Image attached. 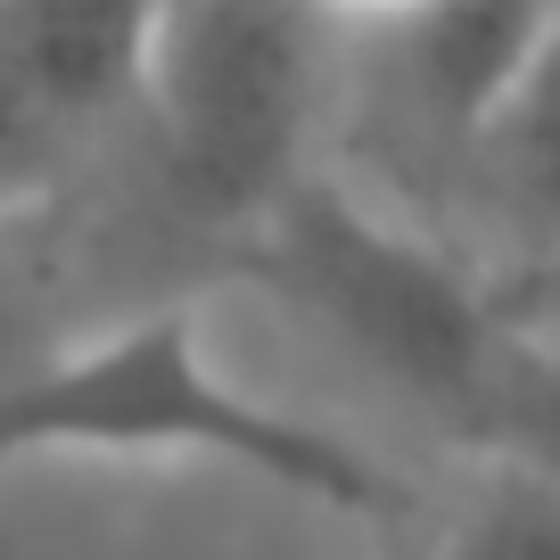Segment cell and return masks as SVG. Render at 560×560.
Wrapping results in <instances>:
<instances>
[{
	"label": "cell",
	"instance_id": "obj_1",
	"mask_svg": "<svg viewBox=\"0 0 560 560\" xmlns=\"http://www.w3.org/2000/svg\"><path fill=\"white\" fill-rule=\"evenodd\" d=\"M231 462L247 478H272L280 494H305L347 520H404L412 487L380 470L363 445L305 412L247 396L198 347L190 305H158L116 322L91 347H42L25 371L0 380V470L25 462Z\"/></svg>",
	"mask_w": 560,
	"mask_h": 560
},
{
	"label": "cell",
	"instance_id": "obj_2",
	"mask_svg": "<svg viewBox=\"0 0 560 560\" xmlns=\"http://www.w3.org/2000/svg\"><path fill=\"white\" fill-rule=\"evenodd\" d=\"M240 240L247 272L289 314H305L330 347L380 371L404 404L470 438L494 363L511 347V314L494 298V280L462 272L438 240L371 214L347 182L322 174H298Z\"/></svg>",
	"mask_w": 560,
	"mask_h": 560
},
{
	"label": "cell",
	"instance_id": "obj_3",
	"mask_svg": "<svg viewBox=\"0 0 560 560\" xmlns=\"http://www.w3.org/2000/svg\"><path fill=\"white\" fill-rule=\"evenodd\" d=\"M330 18L314 0H158L140 116L182 223L240 240L280 190L314 174Z\"/></svg>",
	"mask_w": 560,
	"mask_h": 560
},
{
	"label": "cell",
	"instance_id": "obj_4",
	"mask_svg": "<svg viewBox=\"0 0 560 560\" xmlns=\"http://www.w3.org/2000/svg\"><path fill=\"white\" fill-rule=\"evenodd\" d=\"M454 165L470 182V214L503 240V272L560 247V9L536 25L503 91L478 107Z\"/></svg>",
	"mask_w": 560,
	"mask_h": 560
},
{
	"label": "cell",
	"instance_id": "obj_5",
	"mask_svg": "<svg viewBox=\"0 0 560 560\" xmlns=\"http://www.w3.org/2000/svg\"><path fill=\"white\" fill-rule=\"evenodd\" d=\"M470 445L487 462H520L560 494V338H536L511 322V347L494 363V387L470 420Z\"/></svg>",
	"mask_w": 560,
	"mask_h": 560
},
{
	"label": "cell",
	"instance_id": "obj_6",
	"mask_svg": "<svg viewBox=\"0 0 560 560\" xmlns=\"http://www.w3.org/2000/svg\"><path fill=\"white\" fill-rule=\"evenodd\" d=\"M74 149H83V132L42 100L34 67L18 58V42L0 25V214L25 207L34 190H50V182L74 165Z\"/></svg>",
	"mask_w": 560,
	"mask_h": 560
},
{
	"label": "cell",
	"instance_id": "obj_7",
	"mask_svg": "<svg viewBox=\"0 0 560 560\" xmlns=\"http://www.w3.org/2000/svg\"><path fill=\"white\" fill-rule=\"evenodd\" d=\"M494 298H503V314L527 322L536 338H560V247H544V256L494 272Z\"/></svg>",
	"mask_w": 560,
	"mask_h": 560
},
{
	"label": "cell",
	"instance_id": "obj_8",
	"mask_svg": "<svg viewBox=\"0 0 560 560\" xmlns=\"http://www.w3.org/2000/svg\"><path fill=\"white\" fill-rule=\"evenodd\" d=\"M34 354H42V305H34V280L9 256V240H0V380L25 371Z\"/></svg>",
	"mask_w": 560,
	"mask_h": 560
},
{
	"label": "cell",
	"instance_id": "obj_9",
	"mask_svg": "<svg viewBox=\"0 0 560 560\" xmlns=\"http://www.w3.org/2000/svg\"><path fill=\"white\" fill-rule=\"evenodd\" d=\"M322 18H330V34H380V25H404L420 18L429 0H314Z\"/></svg>",
	"mask_w": 560,
	"mask_h": 560
}]
</instances>
